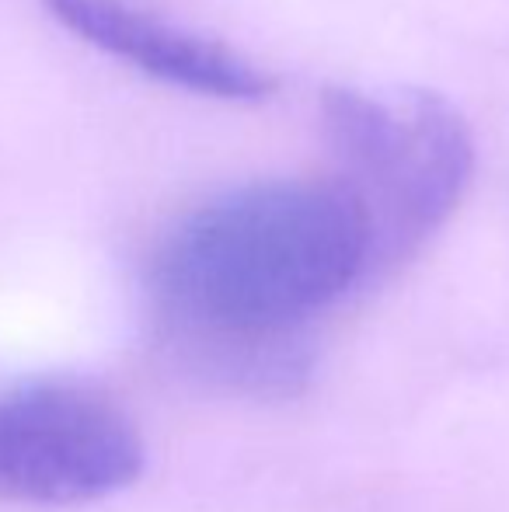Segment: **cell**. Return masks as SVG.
Returning <instances> with one entry per match:
<instances>
[{
    "label": "cell",
    "mask_w": 509,
    "mask_h": 512,
    "mask_svg": "<svg viewBox=\"0 0 509 512\" xmlns=\"http://www.w3.org/2000/svg\"><path fill=\"white\" fill-rule=\"evenodd\" d=\"M370 265L363 209L342 182H258L189 213L154 262L164 310L220 349L272 345Z\"/></svg>",
    "instance_id": "6da1fadb"
},
{
    "label": "cell",
    "mask_w": 509,
    "mask_h": 512,
    "mask_svg": "<svg viewBox=\"0 0 509 512\" xmlns=\"http://www.w3.org/2000/svg\"><path fill=\"white\" fill-rule=\"evenodd\" d=\"M77 39L126 60L147 77L196 95L255 102L272 91V77L234 49L164 21L133 0H42Z\"/></svg>",
    "instance_id": "277c9868"
},
{
    "label": "cell",
    "mask_w": 509,
    "mask_h": 512,
    "mask_svg": "<svg viewBox=\"0 0 509 512\" xmlns=\"http://www.w3.org/2000/svg\"><path fill=\"white\" fill-rule=\"evenodd\" d=\"M325 122L349 196L370 230V262L426 241L461 203L475 140L450 102L419 88H335Z\"/></svg>",
    "instance_id": "7a4b0ae2"
},
{
    "label": "cell",
    "mask_w": 509,
    "mask_h": 512,
    "mask_svg": "<svg viewBox=\"0 0 509 512\" xmlns=\"http://www.w3.org/2000/svg\"><path fill=\"white\" fill-rule=\"evenodd\" d=\"M140 471L143 443L112 401L63 384L0 394V502L77 506Z\"/></svg>",
    "instance_id": "3957f363"
}]
</instances>
